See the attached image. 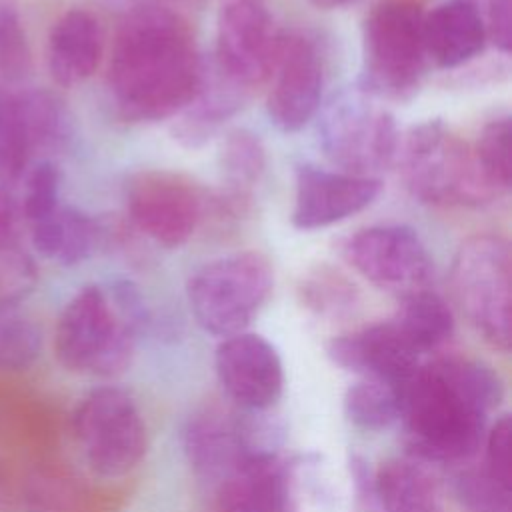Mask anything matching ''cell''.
<instances>
[{"label":"cell","mask_w":512,"mask_h":512,"mask_svg":"<svg viewBox=\"0 0 512 512\" xmlns=\"http://www.w3.org/2000/svg\"><path fill=\"white\" fill-rule=\"evenodd\" d=\"M400 172L408 190L432 206H482L500 192L484 174L474 146L442 120L410 128L398 146Z\"/></svg>","instance_id":"4"},{"label":"cell","mask_w":512,"mask_h":512,"mask_svg":"<svg viewBox=\"0 0 512 512\" xmlns=\"http://www.w3.org/2000/svg\"><path fill=\"white\" fill-rule=\"evenodd\" d=\"M218 162L224 180L220 202L230 212H242L266 172V148L252 130L234 128L222 140Z\"/></svg>","instance_id":"24"},{"label":"cell","mask_w":512,"mask_h":512,"mask_svg":"<svg viewBox=\"0 0 512 512\" xmlns=\"http://www.w3.org/2000/svg\"><path fill=\"white\" fill-rule=\"evenodd\" d=\"M302 302L320 316L336 318L356 304V286L338 270L320 266L302 280Z\"/></svg>","instance_id":"30"},{"label":"cell","mask_w":512,"mask_h":512,"mask_svg":"<svg viewBox=\"0 0 512 512\" xmlns=\"http://www.w3.org/2000/svg\"><path fill=\"white\" fill-rule=\"evenodd\" d=\"M0 428H2V412H0Z\"/></svg>","instance_id":"41"},{"label":"cell","mask_w":512,"mask_h":512,"mask_svg":"<svg viewBox=\"0 0 512 512\" xmlns=\"http://www.w3.org/2000/svg\"><path fill=\"white\" fill-rule=\"evenodd\" d=\"M348 466L362 512H442L434 478L414 460L392 458L372 470L362 456L352 454Z\"/></svg>","instance_id":"16"},{"label":"cell","mask_w":512,"mask_h":512,"mask_svg":"<svg viewBox=\"0 0 512 512\" xmlns=\"http://www.w3.org/2000/svg\"><path fill=\"white\" fill-rule=\"evenodd\" d=\"M36 282L38 268L34 258L12 240L0 242V304L26 302Z\"/></svg>","instance_id":"35"},{"label":"cell","mask_w":512,"mask_h":512,"mask_svg":"<svg viewBox=\"0 0 512 512\" xmlns=\"http://www.w3.org/2000/svg\"><path fill=\"white\" fill-rule=\"evenodd\" d=\"M296 480V460H244L214 486L216 512H298Z\"/></svg>","instance_id":"17"},{"label":"cell","mask_w":512,"mask_h":512,"mask_svg":"<svg viewBox=\"0 0 512 512\" xmlns=\"http://www.w3.org/2000/svg\"><path fill=\"white\" fill-rule=\"evenodd\" d=\"M126 206L140 232L156 244L178 248L196 232L206 200L186 176L168 170H146L130 180Z\"/></svg>","instance_id":"12"},{"label":"cell","mask_w":512,"mask_h":512,"mask_svg":"<svg viewBox=\"0 0 512 512\" xmlns=\"http://www.w3.org/2000/svg\"><path fill=\"white\" fill-rule=\"evenodd\" d=\"M326 354L336 366L348 372L380 378L398 386L420 366V352L404 338L392 320L334 336L326 344Z\"/></svg>","instance_id":"18"},{"label":"cell","mask_w":512,"mask_h":512,"mask_svg":"<svg viewBox=\"0 0 512 512\" xmlns=\"http://www.w3.org/2000/svg\"><path fill=\"white\" fill-rule=\"evenodd\" d=\"M380 190V178L304 164L296 172L292 224L300 230L332 226L368 208Z\"/></svg>","instance_id":"15"},{"label":"cell","mask_w":512,"mask_h":512,"mask_svg":"<svg viewBox=\"0 0 512 512\" xmlns=\"http://www.w3.org/2000/svg\"><path fill=\"white\" fill-rule=\"evenodd\" d=\"M454 300L474 330L506 352L512 342V256L510 244L496 234L464 240L452 260Z\"/></svg>","instance_id":"5"},{"label":"cell","mask_w":512,"mask_h":512,"mask_svg":"<svg viewBox=\"0 0 512 512\" xmlns=\"http://www.w3.org/2000/svg\"><path fill=\"white\" fill-rule=\"evenodd\" d=\"M424 14L406 2L376 6L362 28V88L376 98L414 94L426 68Z\"/></svg>","instance_id":"9"},{"label":"cell","mask_w":512,"mask_h":512,"mask_svg":"<svg viewBox=\"0 0 512 512\" xmlns=\"http://www.w3.org/2000/svg\"><path fill=\"white\" fill-rule=\"evenodd\" d=\"M318 140L324 156L342 172L370 178L394 164L400 146L394 116L362 86L330 98L320 112Z\"/></svg>","instance_id":"7"},{"label":"cell","mask_w":512,"mask_h":512,"mask_svg":"<svg viewBox=\"0 0 512 512\" xmlns=\"http://www.w3.org/2000/svg\"><path fill=\"white\" fill-rule=\"evenodd\" d=\"M484 462L482 466L502 482L512 484V420L502 414L484 436Z\"/></svg>","instance_id":"36"},{"label":"cell","mask_w":512,"mask_h":512,"mask_svg":"<svg viewBox=\"0 0 512 512\" xmlns=\"http://www.w3.org/2000/svg\"><path fill=\"white\" fill-rule=\"evenodd\" d=\"M76 450L100 478H120L134 470L146 452V424L134 398L120 386L90 388L70 418Z\"/></svg>","instance_id":"8"},{"label":"cell","mask_w":512,"mask_h":512,"mask_svg":"<svg viewBox=\"0 0 512 512\" xmlns=\"http://www.w3.org/2000/svg\"><path fill=\"white\" fill-rule=\"evenodd\" d=\"M402 386L364 376L344 394L346 418L362 430H384L400 420Z\"/></svg>","instance_id":"28"},{"label":"cell","mask_w":512,"mask_h":512,"mask_svg":"<svg viewBox=\"0 0 512 512\" xmlns=\"http://www.w3.org/2000/svg\"><path fill=\"white\" fill-rule=\"evenodd\" d=\"M46 336L26 302L0 304V378L14 380L36 368Z\"/></svg>","instance_id":"25"},{"label":"cell","mask_w":512,"mask_h":512,"mask_svg":"<svg viewBox=\"0 0 512 512\" xmlns=\"http://www.w3.org/2000/svg\"><path fill=\"white\" fill-rule=\"evenodd\" d=\"M346 262L372 286L400 298L430 288L434 262L420 236L402 224L370 226L344 244Z\"/></svg>","instance_id":"11"},{"label":"cell","mask_w":512,"mask_h":512,"mask_svg":"<svg viewBox=\"0 0 512 512\" xmlns=\"http://www.w3.org/2000/svg\"><path fill=\"white\" fill-rule=\"evenodd\" d=\"M34 250L60 266L86 262L98 248L102 230L84 210L60 204L46 218L28 224Z\"/></svg>","instance_id":"23"},{"label":"cell","mask_w":512,"mask_h":512,"mask_svg":"<svg viewBox=\"0 0 512 512\" xmlns=\"http://www.w3.org/2000/svg\"><path fill=\"white\" fill-rule=\"evenodd\" d=\"M400 392L410 452L430 462H462L484 442L486 420L504 398V382L480 360L446 356L420 364Z\"/></svg>","instance_id":"2"},{"label":"cell","mask_w":512,"mask_h":512,"mask_svg":"<svg viewBox=\"0 0 512 512\" xmlns=\"http://www.w3.org/2000/svg\"><path fill=\"white\" fill-rule=\"evenodd\" d=\"M202 66L194 34L178 12L162 4L134 6L112 42L110 104L126 122L172 118L194 96Z\"/></svg>","instance_id":"1"},{"label":"cell","mask_w":512,"mask_h":512,"mask_svg":"<svg viewBox=\"0 0 512 512\" xmlns=\"http://www.w3.org/2000/svg\"><path fill=\"white\" fill-rule=\"evenodd\" d=\"M16 214L12 202L0 192V242H10L14 234Z\"/></svg>","instance_id":"38"},{"label":"cell","mask_w":512,"mask_h":512,"mask_svg":"<svg viewBox=\"0 0 512 512\" xmlns=\"http://www.w3.org/2000/svg\"><path fill=\"white\" fill-rule=\"evenodd\" d=\"M182 440L194 472L212 486L248 460L236 434L234 414L216 410L196 414L188 420Z\"/></svg>","instance_id":"22"},{"label":"cell","mask_w":512,"mask_h":512,"mask_svg":"<svg viewBox=\"0 0 512 512\" xmlns=\"http://www.w3.org/2000/svg\"><path fill=\"white\" fill-rule=\"evenodd\" d=\"M30 42L16 0H0V76L16 80L30 68Z\"/></svg>","instance_id":"34"},{"label":"cell","mask_w":512,"mask_h":512,"mask_svg":"<svg viewBox=\"0 0 512 512\" xmlns=\"http://www.w3.org/2000/svg\"><path fill=\"white\" fill-rule=\"evenodd\" d=\"M400 300L392 322L420 354L442 346L452 336L454 314L442 296L426 288Z\"/></svg>","instance_id":"26"},{"label":"cell","mask_w":512,"mask_h":512,"mask_svg":"<svg viewBox=\"0 0 512 512\" xmlns=\"http://www.w3.org/2000/svg\"><path fill=\"white\" fill-rule=\"evenodd\" d=\"M146 324L136 286L126 280L86 284L62 306L52 330V354L74 376L108 380L122 374Z\"/></svg>","instance_id":"3"},{"label":"cell","mask_w":512,"mask_h":512,"mask_svg":"<svg viewBox=\"0 0 512 512\" xmlns=\"http://www.w3.org/2000/svg\"><path fill=\"white\" fill-rule=\"evenodd\" d=\"M164 2H170V0H144V4H162V6H166Z\"/></svg>","instance_id":"40"},{"label":"cell","mask_w":512,"mask_h":512,"mask_svg":"<svg viewBox=\"0 0 512 512\" xmlns=\"http://www.w3.org/2000/svg\"><path fill=\"white\" fill-rule=\"evenodd\" d=\"M22 188V216L28 224L38 222L52 214L60 202L62 174L52 158H42L34 166L26 168Z\"/></svg>","instance_id":"33"},{"label":"cell","mask_w":512,"mask_h":512,"mask_svg":"<svg viewBox=\"0 0 512 512\" xmlns=\"http://www.w3.org/2000/svg\"><path fill=\"white\" fill-rule=\"evenodd\" d=\"M428 60L440 68H458L476 58L486 44V26L470 0L438 4L422 24Z\"/></svg>","instance_id":"20"},{"label":"cell","mask_w":512,"mask_h":512,"mask_svg":"<svg viewBox=\"0 0 512 512\" xmlns=\"http://www.w3.org/2000/svg\"><path fill=\"white\" fill-rule=\"evenodd\" d=\"M248 92L230 82L212 62L202 66L200 84L190 102L176 114L172 134L186 148L204 146L232 118Z\"/></svg>","instance_id":"21"},{"label":"cell","mask_w":512,"mask_h":512,"mask_svg":"<svg viewBox=\"0 0 512 512\" xmlns=\"http://www.w3.org/2000/svg\"><path fill=\"white\" fill-rule=\"evenodd\" d=\"M454 492L466 512H512V484L484 466H470L454 478Z\"/></svg>","instance_id":"32"},{"label":"cell","mask_w":512,"mask_h":512,"mask_svg":"<svg viewBox=\"0 0 512 512\" xmlns=\"http://www.w3.org/2000/svg\"><path fill=\"white\" fill-rule=\"evenodd\" d=\"M104 54V34L100 20L84 10L64 12L50 28L46 40V66L58 86L86 82L100 66Z\"/></svg>","instance_id":"19"},{"label":"cell","mask_w":512,"mask_h":512,"mask_svg":"<svg viewBox=\"0 0 512 512\" xmlns=\"http://www.w3.org/2000/svg\"><path fill=\"white\" fill-rule=\"evenodd\" d=\"M274 288L270 260L256 250L220 256L196 270L186 286L202 330L228 338L246 332Z\"/></svg>","instance_id":"6"},{"label":"cell","mask_w":512,"mask_h":512,"mask_svg":"<svg viewBox=\"0 0 512 512\" xmlns=\"http://www.w3.org/2000/svg\"><path fill=\"white\" fill-rule=\"evenodd\" d=\"M268 116L282 132H298L322 104L324 64L318 46L304 34H284L270 72Z\"/></svg>","instance_id":"13"},{"label":"cell","mask_w":512,"mask_h":512,"mask_svg":"<svg viewBox=\"0 0 512 512\" xmlns=\"http://www.w3.org/2000/svg\"><path fill=\"white\" fill-rule=\"evenodd\" d=\"M284 32L260 0H228L216 22L212 64L242 90L270 78Z\"/></svg>","instance_id":"10"},{"label":"cell","mask_w":512,"mask_h":512,"mask_svg":"<svg viewBox=\"0 0 512 512\" xmlns=\"http://www.w3.org/2000/svg\"><path fill=\"white\" fill-rule=\"evenodd\" d=\"M486 38L502 52L508 54L512 46V2L492 0L488 6V18L484 20Z\"/></svg>","instance_id":"37"},{"label":"cell","mask_w":512,"mask_h":512,"mask_svg":"<svg viewBox=\"0 0 512 512\" xmlns=\"http://www.w3.org/2000/svg\"><path fill=\"white\" fill-rule=\"evenodd\" d=\"M220 386L242 410H268L284 388L278 350L260 334L238 332L222 338L214 354Z\"/></svg>","instance_id":"14"},{"label":"cell","mask_w":512,"mask_h":512,"mask_svg":"<svg viewBox=\"0 0 512 512\" xmlns=\"http://www.w3.org/2000/svg\"><path fill=\"white\" fill-rule=\"evenodd\" d=\"M32 154L20 92L0 82V182H18Z\"/></svg>","instance_id":"29"},{"label":"cell","mask_w":512,"mask_h":512,"mask_svg":"<svg viewBox=\"0 0 512 512\" xmlns=\"http://www.w3.org/2000/svg\"><path fill=\"white\" fill-rule=\"evenodd\" d=\"M32 152L62 150L72 136V118L64 102L46 88L20 92Z\"/></svg>","instance_id":"27"},{"label":"cell","mask_w":512,"mask_h":512,"mask_svg":"<svg viewBox=\"0 0 512 512\" xmlns=\"http://www.w3.org/2000/svg\"><path fill=\"white\" fill-rule=\"evenodd\" d=\"M474 152L488 180L500 194L506 192L512 182V122L508 114L484 124Z\"/></svg>","instance_id":"31"},{"label":"cell","mask_w":512,"mask_h":512,"mask_svg":"<svg viewBox=\"0 0 512 512\" xmlns=\"http://www.w3.org/2000/svg\"><path fill=\"white\" fill-rule=\"evenodd\" d=\"M314 6L318 8H324V10H330V8H338V6H344L348 4L350 0H310Z\"/></svg>","instance_id":"39"}]
</instances>
